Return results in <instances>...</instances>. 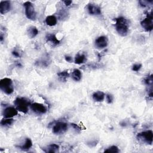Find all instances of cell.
Segmentation results:
<instances>
[{
  "label": "cell",
  "mask_w": 153,
  "mask_h": 153,
  "mask_svg": "<svg viewBox=\"0 0 153 153\" xmlns=\"http://www.w3.org/2000/svg\"><path fill=\"white\" fill-rule=\"evenodd\" d=\"M115 21V28L117 33L121 37L127 35L129 31V21L124 17L116 18Z\"/></svg>",
  "instance_id": "cell-1"
},
{
  "label": "cell",
  "mask_w": 153,
  "mask_h": 153,
  "mask_svg": "<svg viewBox=\"0 0 153 153\" xmlns=\"http://www.w3.org/2000/svg\"><path fill=\"white\" fill-rule=\"evenodd\" d=\"M14 104L15 105V108L22 113L27 114L29 110V106L31 105L29 100L25 98H17Z\"/></svg>",
  "instance_id": "cell-2"
},
{
  "label": "cell",
  "mask_w": 153,
  "mask_h": 153,
  "mask_svg": "<svg viewBox=\"0 0 153 153\" xmlns=\"http://www.w3.org/2000/svg\"><path fill=\"white\" fill-rule=\"evenodd\" d=\"M0 89L6 95H11L14 92L13 81L9 78H4L0 81Z\"/></svg>",
  "instance_id": "cell-3"
},
{
  "label": "cell",
  "mask_w": 153,
  "mask_h": 153,
  "mask_svg": "<svg viewBox=\"0 0 153 153\" xmlns=\"http://www.w3.org/2000/svg\"><path fill=\"white\" fill-rule=\"evenodd\" d=\"M136 138L139 142L141 143H145L148 145H152L153 141V133L151 130L142 132L138 133L136 136Z\"/></svg>",
  "instance_id": "cell-4"
},
{
  "label": "cell",
  "mask_w": 153,
  "mask_h": 153,
  "mask_svg": "<svg viewBox=\"0 0 153 153\" xmlns=\"http://www.w3.org/2000/svg\"><path fill=\"white\" fill-rule=\"evenodd\" d=\"M24 6L27 18L31 21H35L37 13L33 4L30 1H27L24 3Z\"/></svg>",
  "instance_id": "cell-5"
},
{
  "label": "cell",
  "mask_w": 153,
  "mask_h": 153,
  "mask_svg": "<svg viewBox=\"0 0 153 153\" xmlns=\"http://www.w3.org/2000/svg\"><path fill=\"white\" fill-rule=\"evenodd\" d=\"M140 25L142 28L146 32H151L153 29V21H152V13H148L146 18L140 22Z\"/></svg>",
  "instance_id": "cell-6"
},
{
  "label": "cell",
  "mask_w": 153,
  "mask_h": 153,
  "mask_svg": "<svg viewBox=\"0 0 153 153\" xmlns=\"http://www.w3.org/2000/svg\"><path fill=\"white\" fill-rule=\"evenodd\" d=\"M68 130L67 123L63 121L57 122L52 128V132L55 135H62Z\"/></svg>",
  "instance_id": "cell-7"
},
{
  "label": "cell",
  "mask_w": 153,
  "mask_h": 153,
  "mask_svg": "<svg viewBox=\"0 0 153 153\" xmlns=\"http://www.w3.org/2000/svg\"><path fill=\"white\" fill-rule=\"evenodd\" d=\"M33 111L38 114H44L47 111V108L42 103L35 102L30 105Z\"/></svg>",
  "instance_id": "cell-8"
},
{
  "label": "cell",
  "mask_w": 153,
  "mask_h": 153,
  "mask_svg": "<svg viewBox=\"0 0 153 153\" xmlns=\"http://www.w3.org/2000/svg\"><path fill=\"white\" fill-rule=\"evenodd\" d=\"M3 116L4 118H13L18 114V110L13 106H8L3 111Z\"/></svg>",
  "instance_id": "cell-9"
},
{
  "label": "cell",
  "mask_w": 153,
  "mask_h": 153,
  "mask_svg": "<svg viewBox=\"0 0 153 153\" xmlns=\"http://www.w3.org/2000/svg\"><path fill=\"white\" fill-rule=\"evenodd\" d=\"M46 41L52 47H56L60 44V41L53 34H47L46 36Z\"/></svg>",
  "instance_id": "cell-10"
},
{
  "label": "cell",
  "mask_w": 153,
  "mask_h": 153,
  "mask_svg": "<svg viewBox=\"0 0 153 153\" xmlns=\"http://www.w3.org/2000/svg\"><path fill=\"white\" fill-rule=\"evenodd\" d=\"M108 44V38L106 36L99 37L95 40V46L99 49H102L107 47Z\"/></svg>",
  "instance_id": "cell-11"
},
{
  "label": "cell",
  "mask_w": 153,
  "mask_h": 153,
  "mask_svg": "<svg viewBox=\"0 0 153 153\" xmlns=\"http://www.w3.org/2000/svg\"><path fill=\"white\" fill-rule=\"evenodd\" d=\"M87 10L90 15H101V7L95 4H89L87 6Z\"/></svg>",
  "instance_id": "cell-12"
},
{
  "label": "cell",
  "mask_w": 153,
  "mask_h": 153,
  "mask_svg": "<svg viewBox=\"0 0 153 153\" xmlns=\"http://www.w3.org/2000/svg\"><path fill=\"white\" fill-rule=\"evenodd\" d=\"M11 9V3L9 1H1L0 3V13L5 15Z\"/></svg>",
  "instance_id": "cell-13"
},
{
  "label": "cell",
  "mask_w": 153,
  "mask_h": 153,
  "mask_svg": "<svg viewBox=\"0 0 153 153\" xmlns=\"http://www.w3.org/2000/svg\"><path fill=\"white\" fill-rule=\"evenodd\" d=\"M87 61V57L84 53H78L75 55L74 62L75 64L80 65L84 64Z\"/></svg>",
  "instance_id": "cell-14"
},
{
  "label": "cell",
  "mask_w": 153,
  "mask_h": 153,
  "mask_svg": "<svg viewBox=\"0 0 153 153\" xmlns=\"http://www.w3.org/2000/svg\"><path fill=\"white\" fill-rule=\"evenodd\" d=\"M105 97V95L103 92L101 91H98L93 93L92 95L93 99L97 102H101L103 101Z\"/></svg>",
  "instance_id": "cell-15"
},
{
  "label": "cell",
  "mask_w": 153,
  "mask_h": 153,
  "mask_svg": "<svg viewBox=\"0 0 153 153\" xmlns=\"http://www.w3.org/2000/svg\"><path fill=\"white\" fill-rule=\"evenodd\" d=\"M44 151L46 152H51V153H56L59 152V146L55 143H52L48 145L47 147L43 149Z\"/></svg>",
  "instance_id": "cell-16"
},
{
  "label": "cell",
  "mask_w": 153,
  "mask_h": 153,
  "mask_svg": "<svg viewBox=\"0 0 153 153\" xmlns=\"http://www.w3.org/2000/svg\"><path fill=\"white\" fill-rule=\"evenodd\" d=\"M50 61L48 56L44 57L43 58H41V59L38 60L37 62H36L35 65L38 67H48L50 64Z\"/></svg>",
  "instance_id": "cell-17"
},
{
  "label": "cell",
  "mask_w": 153,
  "mask_h": 153,
  "mask_svg": "<svg viewBox=\"0 0 153 153\" xmlns=\"http://www.w3.org/2000/svg\"><path fill=\"white\" fill-rule=\"evenodd\" d=\"M45 22L47 25L49 27H54L57 24L58 19L55 16L50 15V16H48L46 18Z\"/></svg>",
  "instance_id": "cell-18"
},
{
  "label": "cell",
  "mask_w": 153,
  "mask_h": 153,
  "mask_svg": "<svg viewBox=\"0 0 153 153\" xmlns=\"http://www.w3.org/2000/svg\"><path fill=\"white\" fill-rule=\"evenodd\" d=\"M27 34L29 38H34L38 34V30L35 27L31 26L28 28Z\"/></svg>",
  "instance_id": "cell-19"
},
{
  "label": "cell",
  "mask_w": 153,
  "mask_h": 153,
  "mask_svg": "<svg viewBox=\"0 0 153 153\" xmlns=\"http://www.w3.org/2000/svg\"><path fill=\"white\" fill-rule=\"evenodd\" d=\"M72 78L75 81H79L82 78V72L78 69H75L71 74Z\"/></svg>",
  "instance_id": "cell-20"
},
{
  "label": "cell",
  "mask_w": 153,
  "mask_h": 153,
  "mask_svg": "<svg viewBox=\"0 0 153 153\" xmlns=\"http://www.w3.org/2000/svg\"><path fill=\"white\" fill-rule=\"evenodd\" d=\"M33 146V142L30 138H26L25 143L21 146H19V148L22 151H28Z\"/></svg>",
  "instance_id": "cell-21"
},
{
  "label": "cell",
  "mask_w": 153,
  "mask_h": 153,
  "mask_svg": "<svg viewBox=\"0 0 153 153\" xmlns=\"http://www.w3.org/2000/svg\"><path fill=\"white\" fill-rule=\"evenodd\" d=\"M59 80L62 82H66L69 77V74L67 70L61 71L58 74Z\"/></svg>",
  "instance_id": "cell-22"
},
{
  "label": "cell",
  "mask_w": 153,
  "mask_h": 153,
  "mask_svg": "<svg viewBox=\"0 0 153 153\" xmlns=\"http://www.w3.org/2000/svg\"><path fill=\"white\" fill-rule=\"evenodd\" d=\"M14 121L13 118H4L1 120L0 124L2 127H7L11 126L14 123Z\"/></svg>",
  "instance_id": "cell-23"
},
{
  "label": "cell",
  "mask_w": 153,
  "mask_h": 153,
  "mask_svg": "<svg viewBox=\"0 0 153 153\" xmlns=\"http://www.w3.org/2000/svg\"><path fill=\"white\" fill-rule=\"evenodd\" d=\"M120 152L119 148L115 146V145H112L106 149L105 150V152H113V153H117Z\"/></svg>",
  "instance_id": "cell-24"
},
{
  "label": "cell",
  "mask_w": 153,
  "mask_h": 153,
  "mask_svg": "<svg viewBox=\"0 0 153 153\" xmlns=\"http://www.w3.org/2000/svg\"><path fill=\"white\" fill-rule=\"evenodd\" d=\"M152 83H153V77H152V74H151L150 75L148 76L147 77H146L144 79V83L145 84H146L147 86L152 87Z\"/></svg>",
  "instance_id": "cell-25"
},
{
  "label": "cell",
  "mask_w": 153,
  "mask_h": 153,
  "mask_svg": "<svg viewBox=\"0 0 153 153\" xmlns=\"http://www.w3.org/2000/svg\"><path fill=\"white\" fill-rule=\"evenodd\" d=\"M153 3V1H139V3L141 7H145L148 6L149 4H151Z\"/></svg>",
  "instance_id": "cell-26"
},
{
  "label": "cell",
  "mask_w": 153,
  "mask_h": 153,
  "mask_svg": "<svg viewBox=\"0 0 153 153\" xmlns=\"http://www.w3.org/2000/svg\"><path fill=\"white\" fill-rule=\"evenodd\" d=\"M142 67V64H134V65L132 66V71H133L137 72V71H139L141 69Z\"/></svg>",
  "instance_id": "cell-27"
},
{
  "label": "cell",
  "mask_w": 153,
  "mask_h": 153,
  "mask_svg": "<svg viewBox=\"0 0 153 153\" xmlns=\"http://www.w3.org/2000/svg\"><path fill=\"white\" fill-rule=\"evenodd\" d=\"M86 67V68L87 67V68H89L92 69H95L100 67V65L97 64H88V65H86L85 67Z\"/></svg>",
  "instance_id": "cell-28"
},
{
  "label": "cell",
  "mask_w": 153,
  "mask_h": 153,
  "mask_svg": "<svg viewBox=\"0 0 153 153\" xmlns=\"http://www.w3.org/2000/svg\"><path fill=\"white\" fill-rule=\"evenodd\" d=\"M105 97H106V102L110 104V103H112L113 100H114V97L111 94H107V95H106Z\"/></svg>",
  "instance_id": "cell-29"
},
{
  "label": "cell",
  "mask_w": 153,
  "mask_h": 153,
  "mask_svg": "<svg viewBox=\"0 0 153 153\" xmlns=\"http://www.w3.org/2000/svg\"><path fill=\"white\" fill-rule=\"evenodd\" d=\"M12 55L13 56H15V58H21L22 56V53H21L20 52H19L18 50H14L12 52Z\"/></svg>",
  "instance_id": "cell-30"
},
{
  "label": "cell",
  "mask_w": 153,
  "mask_h": 153,
  "mask_svg": "<svg viewBox=\"0 0 153 153\" xmlns=\"http://www.w3.org/2000/svg\"><path fill=\"white\" fill-rule=\"evenodd\" d=\"M71 126L77 132H80L82 129H81V127L80 126H78V125H77V124H75V123H71Z\"/></svg>",
  "instance_id": "cell-31"
},
{
  "label": "cell",
  "mask_w": 153,
  "mask_h": 153,
  "mask_svg": "<svg viewBox=\"0 0 153 153\" xmlns=\"http://www.w3.org/2000/svg\"><path fill=\"white\" fill-rule=\"evenodd\" d=\"M65 61H66L67 62H72V57H71V56H65Z\"/></svg>",
  "instance_id": "cell-32"
},
{
  "label": "cell",
  "mask_w": 153,
  "mask_h": 153,
  "mask_svg": "<svg viewBox=\"0 0 153 153\" xmlns=\"http://www.w3.org/2000/svg\"><path fill=\"white\" fill-rule=\"evenodd\" d=\"M64 3L65 4V5L66 6H69L72 3V1H64Z\"/></svg>",
  "instance_id": "cell-33"
},
{
  "label": "cell",
  "mask_w": 153,
  "mask_h": 153,
  "mask_svg": "<svg viewBox=\"0 0 153 153\" xmlns=\"http://www.w3.org/2000/svg\"><path fill=\"white\" fill-rule=\"evenodd\" d=\"M3 40H4V36H3V34H1V36H0V41H1V42H3Z\"/></svg>",
  "instance_id": "cell-34"
}]
</instances>
